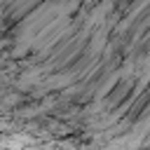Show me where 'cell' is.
<instances>
[{"label": "cell", "mask_w": 150, "mask_h": 150, "mask_svg": "<svg viewBox=\"0 0 150 150\" xmlns=\"http://www.w3.org/2000/svg\"><path fill=\"white\" fill-rule=\"evenodd\" d=\"M0 150H150V0H0Z\"/></svg>", "instance_id": "6da1fadb"}]
</instances>
